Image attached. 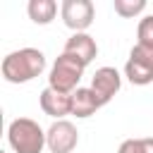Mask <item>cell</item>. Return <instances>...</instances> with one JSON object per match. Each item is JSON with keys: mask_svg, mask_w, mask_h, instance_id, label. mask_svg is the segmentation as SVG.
Returning <instances> with one entry per match:
<instances>
[{"mask_svg": "<svg viewBox=\"0 0 153 153\" xmlns=\"http://www.w3.org/2000/svg\"><path fill=\"white\" fill-rule=\"evenodd\" d=\"M45 69V55L38 48H19L2 57L0 72L2 79L10 84H26L36 76H41Z\"/></svg>", "mask_w": 153, "mask_h": 153, "instance_id": "cell-1", "label": "cell"}, {"mask_svg": "<svg viewBox=\"0 0 153 153\" xmlns=\"http://www.w3.org/2000/svg\"><path fill=\"white\" fill-rule=\"evenodd\" d=\"M136 43H143V45H153V14H146L139 26H136Z\"/></svg>", "mask_w": 153, "mask_h": 153, "instance_id": "cell-13", "label": "cell"}, {"mask_svg": "<svg viewBox=\"0 0 153 153\" xmlns=\"http://www.w3.org/2000/svg\"><path fill=\"white\" fill-rule=\"evenodd\" d=\"M98 108H103V103H100V98L93 93L91 86H88V88L79 86V88L72 93V115H74V117L86 120V117L96 115Z\"/></svg>", "mask_w": 153, "mask_h": 153, "instance_id": "cell-10", "label": "cell"}, {"mask_svg": "<svg viewBox=\"0 0 153 153\" xmlns=\"http://www.w3.org/2000/svg\"><path fill=\"white\" fill-rule=\"evenodd\" d=\"M60 17L67 29L74 33H86V29L93 24L96 7L91 0H62L60 5Z\"/></svg>", "mask_w": 153, "mask_h": 153, "instance_id": "cell-5", "label": "cell"}, {"mask_svg": "<svg viewBox=\"0 0 153 153\" xmlns=\"http://www.w3.org/2000/svg\"><path fill=\"white\" fill-rule=\"evenodd\" d=\"M84 69H86V65L79 57L67 55V53H60L57 60L50 67L48 86L55 88V91H62V93H74L79 88V81L84 76Z\"/></svg>", "mask_w": 153, "mask_h": 153, "instance_id": "cell-3", "label": "cell"}, {"mask_svg": "<svg viewBox=\"0 0 153 153\" xmlns=\"http://www.w3.org/2000/svg\"><path fill=\"white\" fill-rule=\"evenodd\" d=\"M120 86H122V76L115 67H98L91 76V88L100 98L103 105L112 100V96L120 91Z\"/></svg>", "mask_w": 153, "mask_h": 153, "instance_id": "cell-7", "label": "cell"}, {"mask_svg": "<svg viewBox=\"0 0 153 153\" xmlns=\"http://www.w3.org/2000/svg\"><path fill=\"white\" fill-rule=\"evenodd\" d=\"M143 153H153V136L143 139Z\"/></svg>", "mask_w": 153, "mask_h": 153, "instance_id": "cell-15", "label": "cell"}, {"mask_svg": "<svg viewBox=\"0 0 153 153\" xmlns=\"http://www.w3.org/2000/svg\"><path fill=\"white\" fill-rule=\"evenodd\" d=\"M7 143L14 153H43L48 148L43 127L31 117H17L7 124Z\"/></svg>", "mask_w": 153, "mask_h": 153, "instance_id": "cell-2", "label": "cell"}, {"mask_svg": "<svg viewBox=\"0 0 153 153\" xmlns=\"http://www.w3.org/2000/svg\"><path fill=\"white\" fill-rule=\"evenodd\" d=\"M124 76L134 86H146L153 81V45L136 43L129 50V60L124 65Z\"/></svg>", "mask_w": 153, "mask_h": 153, "instance_id": "cell-4", "label": "cell"}, {"mask_svg": "<svg viewBox=\"0 0 153 153\" xmlns=\"http://www.w3.org/2000/svg\"><path fill=\"white\" fill-rule=\"evenodd\" d=\"M117 153H143V139H124Z\"/></svg>", "mask_w": 153, "mask_h": 153, "instance_id": "cell-14", "label": "cell"}, {"mask_svg": "<svg viewBox=\"0 0 153 153\" xmlns=\"http://www.w3.org/2000/svg\"><path fill=\"white\" fill-rule=\"evenodd\" d=\"M26 12H29V19H31L33 24L45 26V24H50V22L55 19V14H57V2H55V0H29Z\"/></svg>", "mask_w": 153, "mask_h": 153, "instance_id": "cell-11", "label": "cell"}, {"mask_svg": "<svg viewBox=\"0 0 153 153\" xmlns=\"http://www.w3.org/2000/svg\"><path fill=\"white\" fill-rule=\"evenodd\" d=\"M112 7H115V12L120 17L131 19V17H136V14H141L146 10V0H115Z\"/></svg>", "mask_w": 153, "mask_h": 153, "instance_id": "cell-12", "label": "cell"}, {"mask_svg": "<svg viewBox=\"0 0 153 153\" xmlns=\"http://www.w3.org/2000/svg\"><path fill=\"white\" fill-rule=\"evenodd\" d=\"M2 153H5V151H2Z\"/></svg>", "mask_w": 153, "mask_h": 153, "instance_id": "cell-16", "label": "cell"}, {"mask_svg": "<svg viewBox=\"0 0 153 153\" xmlns=\"http://www.w3.org/2000/svg\"><path fill=\"white\" fill-rule=\"evenodd\" d=\"M62 53L79 57L84 65H91V62H93V57L98 55V45H96L93 36H88V33H72V36L67 38V43H65V50H62Z\"/></svg>", "mask_w": 153, "mask_h": 153, "instance_id": "cell-9", "label": "cell"}, {"mask_svg": "<svg viewBox=\"0 0 153 153\" xmlns=\"http://www.w3.org/2000/svg\"><path fill=\"white\" fill-rule=\"evenodd\" d=\"M38 103H41V110L53 120H65V115H72V93H62L45 86L41 91Z\"/></svg>", "mask_w": 153, "mask_h": 153, "instance_id": "cell-8", "label": "cell"}, {"mask_svg": "<svg viewBox=\"0 0 153 153\" xmlns=\"http://www.w3.org/2000/svg\"><path fill=\"white\" fill-rule=\"evenodd\" d=\"M45 143L50 153H72L79 143V131L69 120H55L45 129Z\"/></svg>", "mask_w": 153, "mask_h": 153, "instance_id": "cell-6", "label": "cell"}]
</instances>
